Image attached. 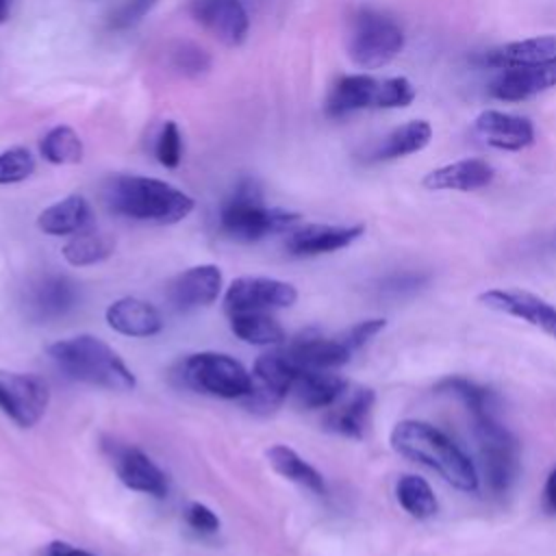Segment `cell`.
<instances>
[{"instance_id": "1f68e13d", "label": "cell", "mask_w": 556, "mask_h": 556, "mask_svg": "<svg viewBox=\"0 0 556 556\" xmlns=\"http://www.w3.org/2000/svg\"><path fill=\"white\" fill-rule=\"evenodd\" d=\"M395 497L400 506L415 519H430L439 510V502L430 484L413 473H406L395 484Z\"/></svg>"}, {"instance_id": "7c38bea8", "label": "cell", "mask_w": 556, "mask_h": 556, "mask_svg": "<svg viewBox=\"0 0 556 556\" xmlns=\"http://www.w3.org/2000/svg\"><path fill=\"white\" fill-rule=\"evenodd\" d=\"M104 450H106L111 465L124 486L139 491V493L154 495V497L167 495L165 473L139 447L109 441V443H104Z\"/></svg>"}, {"instance_id": "8d00e7d4", "label": "cell", "mask_w": 556, "mask_h": 556, "mask_svg": "<svg viewBox=\"0 0 556 556\" xmlns=\"http://www.w3.org/2000/svg\"><path fill=\"white\" fill-rule=\"evenodd\" d=\"M156 4H159V0H124L109 15V28H113V30H128V28L137 26Z\"/></svg>"}, {"instance_id": "f1b7e54d", "label": "cell", "mask_w": 556, "mask_h": 556, "mask_svg": "<svg viewBox=\"0 0 556 556\" xmlns=\"http://www.w3.org/2000/svg\"><path fill=\"white\" fill-rule=\"evenodd\" d=\"M267 460L274 467V471L280 473L282 478H287L295 484H302V486L311 489L313 493H319V495L326 493L324 476L313 465H308L295 450H291L287 445H271L267 450Z\"/></svg>"}, {"instance_id": "30bf717a", "label": "cell", "mask_w": 556, "mask_h": 556, "mask_svg": "<svg viewBox=\"0 0 556 556\" xmlns=\"http://www.w3.org/2000/svg\"><path fill=\"white\" fill-rule=\"evenodd\" d=\"M50 402V391L37 374H20L0 369V408L17 426H35Z\"/></svg>"}, {"instance_id": "4fadbf2b", "label": "cell", "mask_w": 556, "mask_h": 556, "mask_svg": "<svg viewBox=\"0 0 556 556\" xmlns=\"http://www.w3.org/2000/svg\"><path fill=\"white\" fill-rule=\"evenodd\" d=\"M280 350L298 371L300 369H337L345 365L352 356V350L343 343L341 334L326 337L313 328L302 330Z\"/></svg>"}, {"instance_id": "8992f818", "label": "cell", "mask_w": 556, "mask_h": 556, "mask_svg": "<svg viewBox=\"0 0 556 556\" xmlns=\"http://www.w3.org/2000/svg\"><path fill=\"white\" fill-rule=\"evenodd\" d=\"M402 48L404 30L393 17L369 7L354 13L348 35V54L358 67H384L402 52Z\"/></svg>"}, {"instance_id": "603a6c76", "label": "cell", "mask_w": 556, "mask_h": 556, "mask_svg": "<svg viewBox=\"0 0 556 556\" xmlns=\"http://www.w3.org/2000/svg\"><path fill=\"white\" fill-rule=\"evenodd\" d=\"M554 59H556V35H543V37H530V39L510 41L500 48H493L482 56V63L495 70H515V67L547 63Z\"/></svg>"}, {"instance_id": "d4e9b609", "label": "cell", "mask_w": 556, "mask_h": 556, "mask_svg": "<svg viewBox=\"0 0 556 556\" xmlns=\"http://www.w3.org/2000/svg\"><path fill=\"white\" fill-rule=\"evenodd\" d=\"M106 324L126 337H152L163 330L161 313L139 298L115 300L106 308Z\"/></svg>"}, {"instance_id": "4dcf8cb0", "label": "cell", "mask_w": 556, "mask_h": 556, "mask_svg": "<svg viewBox=\"0 0 556 556\" xmlns=\"http://www.w3.org/2000/svg\"><path fill=\"white\" fill-rule=\"evenodd\" d=\"M113 239L98 230H80L65 245L63 256L74 267L96 265L113 254Z\"/></svg>"}, {"instance_id": "7a4b0ae2", "label": "cell", "mask_w": 556, "mask_h": 556, "mask_svg": "<svg viewBox=\"0 0 556 556\" xmlns=\"http://www.w3.org/2000/svg\"><path fill=\"white\" fill-rule=\"evenodd\" d=\"M389 443L400 456L434 469L454 489L465 493L478 489V471L469 456L432 424L404 419L391 430Z\"/></svg>"}, {"instance_id": "5b68a950", "label": "cell", "mask_w": 556, "mask_h": 556, "mask_svg": "<svg viewBox=\"0 0 556 556\" xmlns=\"http://www.w3.org/2000/svg\"><path fill=\"white\" fill-rule=\"evenodd\" d=\"M415 96L413 83L404 76L376 78L371 74H345L332 85L326 98V113L330 117H343L363 109H404Z\"/></svg>"}, {"instance_id": "ffe728a7", "label": "cell", "mask_w": 556, "mask_h": 556, "mask_svg": "<svg viewBox=\"0 0 556 556\" xmlns=\"http://www.w3.org/2000/svg\"><path fill=\"white\" fill-rule=\"evenodd\" d=\"M374 402H376V395L367 387H356L354 391H345L332 406H328L324 426L337 434H343L350 439H363Z\"/></svg>"}, {"instance_id": "ba28073f", "label": "cell", "mask_w": 556, "mask_h": 556, "mask_svg": "<svg viewBox=\"0 0 556 556\" xmlns=\"http://www.w3.org/2000/svg\"><path fill=\"white\" fill-rule=\"evenodd\" d=\"M473 432L484 465L486 484L495 495H506L519 476V443L495 415H476Z\"/></svg>"}, {"instance_id": "74e56055", "label": "cell", "mask_w": 556, "mask_h": 556, "mask_svg": "<svg viewBox=\"0 0 556 556\" xmlns=\"http://www.w3.org/2000/svg\"><path fill=\"white\" fill-rule=\"evenodd\" d=\"M185 521H187V526H189L191 530H195V532H200V534H215V532L219 530V519H217V515H215L208 506H204V504H200V502L187 504V508H185Z\"/></svg>"}, {"instance_id": "60d3db41", "label": "cell", "mask_w": 556, "mask_h": 556, "mask_svg": "<svg viewBox=\"0 0 556 556\" xmlns=\"http://www.w3.org/2000/svg\"><path fill=\"white\" fill-rule=\"evenodd\" d=\"M543 497H545V506L556 513V467L549 471L547 480H545V489H543Z\"/></svg>"}, {"instance_id": "7402d4cb", "label": "cell", "mask_w": 556, "mask_h": 556, "mask_svg": "<svg viewBox=\"0 0 556 556\" xmlns=\"http://www.w3.org/2000/svg\"><path fill=\"white\" fill-rule=\"evenodd\" d=\"M348 391V380L332 369H300L291 395L302 408H328Z\"/></svg>"}, {"instance_id": "d6986e66", "label": "cell", "mask_w": 556, "mask_h": 556, "mask_svg": "<svg viewBox=\"0 0 556 556\" xmlns=\"http://www.w3.org/2000/svg\"><path fill=\"white\" fill-rule=\"evenodd\" d=\"M552 87H556V59L539 65L502 70V74L491 83L489 91L495 100L521 102Z\"/></svg>"}, {"instance_id": "ab89813d", "label": "cell", "mask_w": 556, "mask_h": 556, "mask_svg": "<svg viewBox=\"0 0 556 556\" xmlns=\"http://www.w3.org/2000/svg\"><path fill=\"white\" fill-rule=\"evenodd\" d=\"M46 556H96V554H89L85 549H78L65 541H52L48 547H46Z\"/></svg>"}, {"instance_id": "836d02e7", "label": "cell", "mask_w": 556, "mask_h": 556, "mask_svg": "<svg viewBox=\"0 0 556 556\" xmlns=\"http://www.w3.org/2000/svg\"><path fill=\"white\" fill-rule=\"evenodd\" d=\"M211 63H213L211 54L191 41H178L169 50L172 70H176L180 76H187V78H198L206 74L211 70Z\"/></svg>"}, {"instance_id": "9c48e42d", "label": "cell", "mask_w": 556, "mask_h": 556, "mask_svg": "<svg viewBox=\"0 0 556 556\" xmlns=\"http://www.w3.org/2000/svg\"><path fill=\"white\" fill-rule=\"evenodd\" d=\"M295 374L298 369L289 363L282 350L261 354L250 374V389L241 400L250 410L269 413L291 393Z\"/></svg>"}, {"instance_id": "6da1fadb", "label": "cell", "mask_w": 556, "mask_h": 556, "mask_svg": "<svg viewBox=\"0 0 556 556\" xmlns=\"http://www.w3.org/2000/svg\"><path fill=\"white\" fill-rule=\"evenodd\" d=\"M109 211L150 224H176L193 211V198L178 187L148 176H111L102 189Z\"/></svg>"}, {"instance_id": "b9f144b4", "label": "cell", "mask_w": 556, "mask_h": 556, "mask_svg": "<svg viewBox=\"0 0 556 556\" xmlns=\"http://www.w3.org/2000/svg\"><path fill=\"white\" fill-rule=\"evenodd\" d=\"M11 2L13 0H0V24H4L9 20V13H11Z\"/></svg>"}, {"instance_id": "ac0fdd59", "label": "cell", "mask_w": 556, "mask_h": 556, "mask_svg": "<svg viewBox=\"0 0 556 556\" xmlns=\"http://www.w3.org/2000/svg\"><path fill=\"white\" fill-rule=\"evenodd\" d=\"M365 232L363 224L332 226V224H306L289 230L287 250L293 256H317L348 248Z\"/></svg>"}, {"instance_id": "277c9868", "label": "cell", "mask_w": 556, "mask_h": 556, "mask_svg": "<svg viewBox=\"0 0 556 556\" xmlns=\"http://www.w3.org/2000/svg\"><path fill=\"white\" fill-rule=\"evenodd\" d=\"M302 215L285 208H267L254 180H241L219 211L222 230L235 241H261L269 235L289 232Z\"/></svg>"}, {"instance_id": "3957f363", "label": "cell", "mask_w": 556, "mask_h": 556, "mask_svg": "<svg viewBox=\"0 0 556 556\" xmlns=\"http://www.w3.org/2000/svg\"><path fill=\"white\" fill-rule=\"evenodd\" d=\"M50 358L70 378L102 387L109 391H132L135 374L124 365L117 352L98 337L78 334L61 339L48 348Z\"/></svg>"}, {"instance_id": "9a60e30c", "label": "cell", "mask_w": 556, "mask_h": 556, "mask_svg": "<svg viewBox=\"0 0 556 556\" xmlns=\"http://www.w3.org/2000/svg\"><path fill=\"white\" fill-rule=\"evenodd\" d=\"M191 13L215 39L235 48L248 37L250 17L241 0H193Z\"/></svg>"}, {"instance_id": "2e32d148", "label": "cell", "mask_w": 556, "mask_h": 556, "mask_svg": "<svg viewBox=\"0 0 556 556\" xmlns=\"http://www.w3.org/2000/svg\"><path fill=\"white\" fill-rule=\"evenodd\" d=\"M473 132L491 148L519 152L534 143V126L528 117L486 109L473 119Z\"/></svg>"}, {"instance_id": "44dd1931", "label": "cell", "mask_w": 556, "mask_h": 556, "mask_svg": "<svg viewBox=\"0 0 556 556\" xmlns=\"http://www.w3.org/2000/svg\"><path fill=\"white\" fill-rule=\"evenodd\" d=\"M495 178V169L484 159H463L428 172L421 185L430 191H476Z\"/></svg>"}, {"instance_id": "e0dca14e", "label": "cell", "mask_w": 556, "mask_h": 556, "mask_svg": "<svg viewBox=\"0 0 556 556\" xmlns=\"http://www.w3.org/2000/svg\"><path fill=\"white\" fill-rule=\"evenodd\" d=\"M222 291V271L217 265H195L178 274L169 287L167 298L178 311H191L208 306Z\"/></svg>"}, {"instance_id": "f546056e", "label": "cell", "mask_w": 556, "mask_h": 556, "mask_svg": "<svg viewBox=\"0 0 556 556\" xmlns=\"http://www.w3.org/2000/svg\"><path fill=\"white\" fill-rule=\"evenodd\" d=\"M437 393H447L458 397L469 410L471 417L476 415H495L497 395L489 387H482L473 380H467L463 376H445L434 384Z\"/></svg>"}, {"instance_id": "4316f807", "label": "cell", "mask_w": 556, "mask_h": 556, "mask_svg": "<svg viewBox=\"0 0 556 556\" xmlns=\"http://www.w3.org/2000/svg\"><path fill=\"white\" fill-rule=\"evenodd\" d=\"M432 139V126L426 119H410L391 130L371 152L374 161H393L421 152Z\"/></svg>"}, {"instance_id": "52a82bcc", "label": "cell", "mask_w": 556, "mask_h": 556, "mask_svg": "<svg viewBox=\"0 0 556 556\" xmlns=\"http://www.w3.org/2000/svg\"><path fill=\"white\" fill-rule=\"evenodd\" d=\"M176 376L198 393L241 400L250 389V371L228 354L198 352L180 361Z\"/></svg>"}, {"instance_id": "d6a6232c", "label": "cell", "mask_w": 556, "mask_h": 556, "mask_svg": "<svg viewBox=\"0 0 556 556\" xmlns=\"http://www.w3.org/2000/svg\"><path fill=\"white\" fill-rule=\"evenodd\" d=\"M39 152L48 163L72 165L83 159V141L70 126H54L41 139Z\"/></svg>"}, {"instance_id": "f35d334b", "label": "cell", "mask_w": 556, "mask_h": 556, "mask_svg": "<svg viewBox=\"0 0 556 556\" xmlns=\"http://www.w3.org/2000/svg\"><path fill=\"white\" fill-rule=\"evenodd\" d=\"M384 326H387V321L380 319V317H376V319H365V321L354 324V326L348 328L345 332H341V339H343V343L354 352V350L363 348L369 339H374Z\"/></svg>"}, {"instance_id": "83f0119b", "label": "cell", "mask_w": 556, "mask_h": 556, "mask_svg": "<svg viewBox=\"0 0 556 556\" xmlns=\"http://www.w3.org/2000/svg\"><path fill=\"white\" fill-rule=\"evenodd\" d=\"M230 330L252 345H276L285 341V330L267 311L230 313Z\"/></svg>"}, {"instance_id": "484cf974", "label": "cell", "mask_w": 556, "mask_h": 556, "mask_svg": "<svg viewBox=\"0 0 556 556\" xmlns=\"http://www.w3.org/2000/svg\"><path fill=\"white\" fill-rule=\"evenodd\" d=\"M91 222L89 202L83 195H67L48 208H43L37 217L39 230L52 237L61 235H76L85 230Z\"/></svg>"}, {"instance_id": "cb8c5ba5", "label": "cell", "mask_w": 556, "mask_h": 556, "mask_svg": "<svg viewBox=\"0 0 556 556\" xmlns=\"http://www.w3.org/2000/svg\"><path fill=\"white\" fill-rule=\"evenodd\" d=\"M78 302L76 282L67 276H46L30 287L28 308L37 319H56L70 313Z\"/></svg>"}, {"instance_id": "d590c367", "label": "cell", "mask_w": 556, "mask_h": 556, "mask_svg": "<svg viewBox=\"0 0 556 556\" xmlns=\"http://www.w3.org/2000/svg\"><path fill=\"white\" fill-rule=\"evenodd\" d=\"M154 154L156 161L163 167H178L180 159H182V139H180V130L176 126V122H165L159 137H156V146H154Z\"/></svg>"}, {"instance_id": "e575fe53", "label": "cell", "mask_w": 556, "mask_h": 556, "mask_svg": "<svg viewBox=\"0 0 556 556\" xmlns=\"http://www.w3.org/2000/svg\"><path fill=\"white\" fill-rule=\"evenodd\" d=\"M35 172V156L26 148H9L0 152V185L26 180Z\"/></svg>"}, {"instance_id": "5bb4252c", "label": "cell", "mask_w": 556, "mask_h": 556, "mask_svg": "<svg viewBox=\"0 0 556 556\" xmlns=\"http://www.w3.org/2000/svg\"><path fill=\"white\" fill-rule=\"evenodd\" d=\"M478 302L491 311L519 317L556 339V306L534 293L521 289H489L478 295Z\"/></svg>"}, {"instance_id": "8fae6325", "label": "cell", "mask_w": 556, "mask_h": 556, "mask_svg": "<svg viewBox=\"0 0 556 556\" xmlns=\"http://www.w3.org/2000/svg\"><path fill=\"white\" fill-rule=\"evenodd\" d=\"M295 300L298 291L291 282L265 276H241L230 282L224 295L228 313L285 308L295 304Z\"/></svg>"}]
</instances>
